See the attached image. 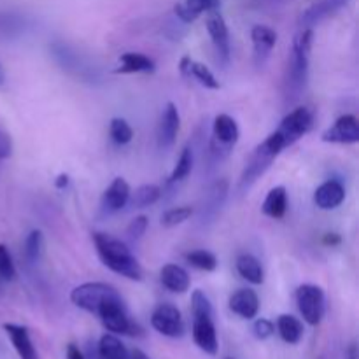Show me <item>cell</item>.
Masks as SVG:
<instances>
[{
    "mask_svg": "<svg viewBox=\"0 0 359 359\" xmlns=\"http://www.w3.org/2000/svg\"><path fill=\"white\" fill-rule=\"evenodd\" d=\"M252 41V56H255V65L262 69L270 58L273 46L277 44V32L266 25H256L251 30Z\"/></svg>",
    "mask_w": 359,
    "mask_h": 359,
    "instance_id": "e0dca14e",
    "label": "cell"
},
{
    "mask_svg": "<svg viewBox=\"0 0 359 359\" xmlns=\"http://www.w3.org/2000/svg\"><path fill=\"white\" fill-rule=\"evenodd\" d=\"M28 20L18 11H0V41H16L25 35Z\"/></svg>",
    "mask_w": 359,
    "mask_h": 359,
    "instance_id": "603a6c76",
    "label": "cell"
},
{
    "mask_svg": "<svg viewBox=\"0 0 359 359\" xmlns=\"http://www.w3.org/2000/svg\"><path fill=\"white\" fill-rule=\"evenodd\" d=\"M130 359H149V356L144 354L140 349H133L132 353H130Z\"/></svg>",
    "mask_w": 359,
    "mask_h": 359,
    "instance_id": "ee69618b",
    "label": "cell"
},
{
    "mask_svg": "<svg viewBox=\"0 0 359 359\" xmlns=\"http://www.w3.org/2000/svg\"><path fill=\"white\" fill-rule=\"evenodd\" d=\"M147 226H149V217L147 216H137L130 221V224L126 226V235H128L130 241L137 242L146 235Z\"/></svg>",
    "mask_w": 359,
    "mask_h": 359,
    "instance_id": "8d00e7d4",
    "label": "cell"
},
{
    "mask_svg": "<svg viewBox=\"0 0 359 359\" xmlns=\"http://www.w3.org/2000/svg\"><path fill=\"white\" fill-rule=\"evenodd\" d=\"M346 359H358L356 344H351L349 349H347V353H346Z\"/></svg>",
    "mask_w": 359,
    "mask_h": 359,
    "instance_id": "7bdbcfd3",
    "label": "cell"
},
{
    "mask_svg": "<svg viewBox=\"0 0 359 359\" xmlns=\"http://www.w3.org/2000/svg\"><path fill=\"white\" fill-rule=\"evenodd\" d=\"M151 326L168 339H182L186 332L181 311L174 304H160L151 314Z\"/></svg>",
    "mask_w": 359,
    "mask_h": 359,
    "instance_id": "8fae6325",
    "label": "cell"
},
{
    "mask_svg": "<svg viewBox=\"0 0 359 359\" xmlns=\"http://www.w3.org/2000/svg\"><path fill=\"white\" fill-rule=\"evenodd\" d=\"M114 293H118V290L107 283H84L70 291V302L81 311L97 314L98 307Z\"/></svg>",
    "mask_w": 359,
    "mask_h": 359,
    "instance_id": "ba28073f",
    "label": "cell"
},
{
    "mask_svg": "<svg viewBox=\"0 0 359 359\" xmlns=\"http://www.w3.org/2000/svg\"><path fill=\"white\" fill-rule=\"evenodd\" d=\"M323 142L328 144H344V146H351V144L359 142V121L354 114H344L330 126L326 132L321 135Z\"/></svg>",
    "mask_w": 359,
    "mask_h": 359,
    "instance_id": "5bb4252c",
    "label": "cell"
},
{
    "mask_svg": "<svg viewBox=\"0 0 359 359\" xmlns=\"http://www.w3.org/2000/svg\"><path fill=\"white\" fill-rule=\"evenodd\" d=\"M224 359H233V358H224Z\"/></svg>",
    "mask_w": 359,
    "mask_h": 359,
    "instance_id": "bcb514c9",
    "label": "cell"
},
{
    "mask_svg": "<svg viewBox=\"0 0 359 359\" xmlns=\"http://www.w3.org/2000/svg\"><path fill=\"white\" fill-rule=\"evenodd\" d=\"M351 0H314L304 13L300 14V27L302 28H314L326 18L333 16L340 9L349 4Z\"/></svg>",
    "mask_w": 359,
    "mask_h": 359,
    "instance_id": "2e32d148",
    "label": "cell"
},
{
    "mask_svg": "<svg viewBox=\"0 0 359 359\" xmlns=\"http://www.w3.org/2000/svg\"><path fill=\"white\" fill-rule=\"evenodd\" d=\"M160 280L163 287H167L172 293L182 294L189 290V273L175 263H168L161 269Z\"/></svg>",
    "mask_w": 359,
    "mask_h": 359,
    "instance_id": "d4e9b609",
    "label": "cell"
},
{
    "mask_svg": "<svg viewBox=\"0 0 359 359\" xmlns=\"http://www.w3.org/2000/svg\"><path fill=\"white\" fill-rule=\"evenodd\" d=\"M191 335L193 342L200 351L209 356H216L219 351L216 325H214V307L203 291L195 290L191 294Z\"/></svg>",
    "mask_w": 359,
    "mask_h": 359,
    "instance_id": "3957f363",
    "label": "cell"
},
{
    "mask_svg": "<svg viewBox=\"0 0 359 359\" xmlns=\"http://www.w3.org/2000/svg\"><path fill=\"white\" fill-rule=\"evenodd\" d=\"M161 188L156 184H142L135 189L133 193H130V198L126 207L130 209H144V207L154 205L158 200L161 198Z\"/></svg>",
    "mask_w": 359,
    "mask_h": 359,
    "instance_id": "f546056e",
    "label": "cell"
},
{
    "mask_svg": "<svg viewBox=\"0 0 359 359\" xmlns=\"http://www.w3.org/2000/svg\"><path fill=\"white\" fill-rule=\"evenodd\" d=\"M13 156V139L6 130L0 128V160Z\"/></svg>",
    "mask_w": 359,
    "mask_h": 359,
    "instance_id": "f35d334b",
    "label": "cell"
},
{
    "mask_svg": "<svg viewBox=\"0 0 359 359\" xmlns=\"http://www.w3.org/2000/svg\"><path fill=\"white\" fill-rule=\"evenodd\" d=\"M156 70V63L149 56L142 53H123L119 56V67L116 74H153Z\"/></svg>",
    "mask_w": 359,
    "mask_h": 359,
    "instance_id": "cb8c5ba5",
    "label": "cell"
},
{
    "mask_svg": "<svg viewBox=\"0 0 359 359\" xmlns=\"http://www.w3.org/2000/svg\"><path fill=\"white\" fill-rule=\"evenodd\" d=\"M277 332H279L280 339L290 346H297L300 340L304 339V325L300 319H297L291 314H280L277 318Z\"/></svg>",
    "mask_w": 359,
    "mask_h": 359,
    "instance_id": "83f0119b",
    "label": "cell"
},
{
    "mask_svg": "<svg viewBox=\"0 0 359 359\" xmlns=\"http://www.w3.org/2000/svg\"><path fill=\"white\" fill-rule=\"evenodd\" d=\"M241 130L230 114H217L212 123V139L209 142L210 161L217 163L230 154L231 147L238 142Z\"/></svg>",
    "mask_w": 359,
    "mask_h": 359,
    "instance_id": "8992f818",
    "label": "cell"
},
{
    "mask_svg": "<svg viewBox=\"0 0 359 359\" xmlns=\"http://www.w3.org/2000/svg\"><path fill=\"white\" fill-rule=\"evenodd\" d=\"M346 200V188L337 179H330V181L323 182L314 193V203L321 210H333L340 207Z\"/></svg>",
    "mask_w": 359,
    "mask_h": 359,
    "instance_id": "ffe728a7",
    "label": "cell"
},
{
    "mask_svg": "<svg viewBox=\"0 0 359 359\" xmlns=\"http://www.w3.org/2000/svg\"><path fill=\"white\" fill-rule=\"evenodd\" d=\"M228 307L235 316L242 319H255L259 311V298L256 291L249 290V287H242L237 290L228 300Z\"/></svg>",
    "mask_w": 359,
    "mask_h": 359,
    "instance_id": "d6986e66",
    "label": "cell"
},
{
    "mask_svg": "<svg viewBox=\"0 0 359 359\" xmlns=\"http://www.w3.org/2000/svg\"><path fill=\"white\" fill-rule=\"evenodd\" d=\"M130 184L123 177H116L111 184L105 188V191L100 196V216H112V214L119 212L121 209H125L126 203L130 198Z\"/></svg>",
    "mask_w": 359,
    "mask_h": 359,
    "instance_id": "4fadbf2b",
    "label": "cell"
},
{
    "mask_svg": "<svg viewBox=\"0 0 359 359\" xmlns=\"http://www.w3.org/2000/svg\"><path fill=\"white\" fill-rule=\"evenodd\" d=\"M312 126H314V112L304 105V107H297L287 112L283 121H280L277 132L284 139L286 146L290 147L294 142H298L302 137L307 135Z\"/></svg>",
    "mask_w": 359,
    "mask_h": 359,
    "instance_id": "9c48e42d",
    "label": "cell"
},
{
    "mask_svg": "<svg viewBox=\"0 0 359 359\" xmlns=\"http://www.w3.org/2000/svg\"><path fill=\"white\" fill-rule=\"evenodd\" d=\"M179 70H181L182 76L189 77V79H195L196 83L202 84L207 90H219L221 88L216 76L203 63L196 62V60L189 58V56H182L181 62H179Z\"/></svg>",
    "mask_w": 359,
    "mask_h": 359,
    "instance_id": "44dd1931",
    "label": "cell"
},
{
    "mask_svg": "<svg viewBox=\"0 0 359 359\" xmlns=\"http://www.w3.org/2000/svg\"><path fill=\"white\" fill-rule=\"evenodd\" d=\"M55 186L58 189H65L67 186H69V175H67V174H60L58 177H56Z\"/></svg>",
    "mask_w": 359,
    "mask_h": 359,
    "instance_id": "60d3db41",
    "label": "cell"
},
{
    "mask_svg": "<svg viewBox=\"0 0 359 359\" xmlns=\"http://www.w3.org/2000/svg\"><path fill=\"white\" fill-rule=\"evenodd\" d=\"M193 165H195V153H193V147L184 146L182 147L181 154L177 158V163H175L174 170H172L170 177H168V184H175V182H181L191 174Z\"/></svg>",
    "mask_w": 359,
    "mask_h": 359,
    "instance_id": "4dcf8cb0",
    "label": "cell"
},
{
    "mask_svg": "<svg viewBox=\"0 0 359 359\" xmlns=\"http://www.w3.org/2000/svg\"><path fill=\"white\" fill-rule=\"evenodd\" d=\"M4 332H6L7 339L13 344L14 351H16L20 359H39L37 349H35L34 342L30 339V332L27 326L16 325V323H6L4 325Z\"/></svg>",
    "mask_w": 359,
    "mask_h": 359,
    "instance_id": "ac0fdd59",
    "label": "cell"
},
{
    "mask_svg": "<svg viewBox=\"0 0 359 359\" xmlns=\"http://www.w3.org/2000/svg\"><path fill=\"white\" fill-rule=\"evenodd\" d=\"M252 333H255V337L258 340H266L276 333V325L265 318L256 319L255 325H252Z\"/></svg>",
    "mask_w": 359,
    "mask_h": 359,
    "instance_id": "74e56055",
    "label": "cell"
},
{
    "mask_svg": "<svg viewBox=\"0 0 359 359\" xmlns=\"http://www.w3.org/2000/svg\"><path fill=\"white\" fill-rule=\"evenodd\" d=\"M184 259L196 270L202 272H214L217 269V258L214 252L205 251V249H195L184 255Z\"/></svg>",
    "mask_w": 359,
    "mask_h": 359,
    "instance_id": "d6a6232c",
    "label": "cell"
},
{
    "mask_svg": "<svg viewBox=\"0 0 359 359\" xmlns=\"http://www.w3.org/2000/svg\"><path fill=\"white\" fill-rule=\"evenodd\" d=\"M25 259L28 265H37L44 252V233L41 230H32L25 238Z\"/></svg>",
    "mask_w": 359,
    "mask_h": 359,
    "instance_id": "1f68e13d",
    "label": "cell"
},
{
    "mask_svg": "<svg viewBox=\"0 0 359 359\" xmlns=\"http://www.w3.org/2000/svg\"><path fill=\"white\" fill-rule=\"evenodd\" d=\"M325 244H332V245L340 244V237L337 233H328L325 238Z\"/></svg>",
    "mask_w": 359,
    "mask_h": 359,
    "instance_id": "b9f144b4",
    "label": "cell"
},
{
    "mask_svg": "<svg viewBox=\"0 0 359 359\" xmlns=\"http://www.w3.org/2000/svg\"><path fill=\"white\" fill-rule=\"evenodd\" d=\"M93 244L97 248L98 258L109 270L130 280L142 279V266L125 242L112 235L95 231Z\"/></svg>",
    "mask_w": 359,
    "mask_h": 359,
    "instance_id": "7a4b0ae2",
    "label": "cell"
},
{
    "mask_svg": "<svg viewBox=\"0 0 359 359\" xmlns=\"http://www.w3.org/2000/svg\"><path fill=\"white\" fill-rule=\"evenodd\" d=\"M6 79H7L6 69H4V65H2V63H0V88H2L4 84H6Z\"/></svg>",
    "mask_w": 359,
    "mask_h": 359,
    "instance_id": "f6af8a7d",
    "label": "cell"
},
{
    "mask_svg": "<svg viewBox=\"0 0 359 359\" xmlns=\"http://www.w3.org/2000/svg\"><path fill=\"white\" fill-rule=\"evenodd\" d=\"M97 356L100 359H130V353L114 333H105L98 340Z\"/></svg>",
    "mask_w": 359,
    "mask_h": 359,
    "instance_id": "f1b7e54d",
    "label": "cell"
},
{
    "mask_svg": "<svg viewBox=\"0 0 359 359\" xmlns=\"http://www.w3.org/2000/svg\"><path fill=\"white\" fill-rule=\"evenodd\" d=\"M286 142L279 132H272L262 144L255 147L249 160L245 161V167L241 174V181H238V191L245 193L276 161V158L286 149Z\"/></svg>",
    "mask_w": 359,
    "mask_h": 359,
    "instance_id": "277c9868",
    "label": "cell"
},
{
    "mask_svg": "<svg viewBox=\"0 0 359 359\" xmlns=\"http://www.w3.org/2000/svg\"><path fill=\"white\" fill-rule=\"evenodd\" d=\"M179 128H181V114L174 102H168L163 107L158 123V147L160 149H170L177 139Z\"/></svg>",
    "mask_w": 359,
    "mask_h": 359,
    "instance_id": "9a60e30c",
    "label": "cell"
},
{
    "mask_svg": "<svg viewBox=\"0 0 359 359\" xmlns=\"http://www.w3.org/2000/svg\"><path fill=\"white\" fill-rule=\"evenodd\" d=\"M262 210L265 216L272 219H283L287 210V191L284 186H276L269 191V195L263 200Z\"/></svg>",
    "mask_w": 359,
    "mask_h": 359,
    "instance_id": "4316f807",
    "label": "cell"
},
{
    "mask_svg": "<svg viewBox=\"0 0 359 359\" xmlns=\"http://www.w3.org/2000/svg\"><path fill=\"white\" fill-rule=\"evenodd\" d=\"M205 27L210 35V41H212L217 62H219V65L226 67L231 58V48L230 32H228V25L226 21H224L223 14H221L219 11H210V13H207Z\"/></svg>",
    "mask_w": 359,
    "mask_h": 359,
    "instance_id": "7c38bea8",
    "label": "cell"
},
{
    "mask_svg": "<svg viewBox=\"0 0 359 359\" xmlns=\"http://www.w3.org/2000/svg\"><path fill=\"white\" fill-rule=\"evenodd\" d=\"M228 193H230V182L226 179H217L205 189L198 207V221L202 226L214 223L226 202Z\"/></svg>",
    "mask_w": 359,
    "mask_h": 359,
    "instance_id": "30bf717a",
    "label": "cell"
},
{
    "mask_svg": "<svg viewBox=\"0 0 359 359\" xmlns=\"http://www.w3.org/2000/svg\"><path fill=\"white\" fill-rule=\"evenodd\" d=\"M312 42H314V30L312 28H302L293 39L283 81V97L287 107L297 104L307 90Z\"/></svg>",
    "mask_w": 359,
    "mask_h": 359,
    "instance_id": "6da1fadb",
    "label": "cell"
},
{
    "mask_svg": "<svg viewBox=\"0 0 359 359\" xmlns=\"http://www.w3.org/2000/svg\"><path fill=\"white\" fill-rule=\"evenodd\" d=\"M109 135H111L114 144H118V146H126V144L132 142L133 130L126 119L112 118L111 123H109Z\"/></svg>",
    "mask_w": 359,
    "mask_h": 359,
    "instance_id": "836d02e7",
    "label": "cell"
},
{
    "mask_svg": "<svg viewBox=\"0 0 359 359\" xmlns=\"http://www.w3.org/2000/svg\"><path fill=\"white\" fill-rule=\"evenodd\" d=\"M221 0H182L174 6V14L181 23H193L200 14L219 11Z\"/></svg>",
    "mask_w": 359,
    "mask_h": 359,
    "instance_id": "7402d4cb",
    "label": "cell"
},
{
    "mask_svg": "<svg viewBox=\"0 0 359 359\" xmlns=\"http://www.w3.org/2000/svg\"><path fill=\"white\" fill-rule=\"evenodd\" d=\"M16 276V265H14L9 248L6 244H0V283H13Z\"/></svg>",
    "mask_w": 359,
    "mask_h": 359,
    "instance_id": "d590c367",
    "label": "cell"
},
{
    "mask_svg": "<svg viewBox=\"0 0 359 359\" xmlns=\"http://www.w3.org/2000/svg\"><path fill=\"white\" fill-rule=\"evenodd\" d=\"M235 266H237L238 276L248 280V283L255 284V286L265 283V270H263V265L256 256L249 255V252L238 255Z\"/></svg>",
    "mask_w": 359,
    "mask_h": 359,
    "instance_id": "484cf974",
    "label": "cell"
},
{
    "mask_svg": "<svg viewBox=\"0 0 359 359\" xmlns=\"http://www.w3.org/2000/svg\"><path fill=\"white\" fill-rule=\"evenodd\" d=\"M193 214H195V209L189 205L172 207V209H168L167 212H163V216H161V226L165 228L179 226V224L186 223Z\"/></svg>",
    "mask_w": 359,
    "mask_h": 359,
    "instance_id": "e575fe53",
    "label": "cell"
},
{
    "mask_svg": "<svg viewBox=\"0 0 359 359\" xmlns=\"http://www.w3.org/2000/svg\"><path fill=\"white\" fill-rule=\"evenodd\" d=\"M49 53L55 60L56 65L69 76L76 77L81 83L97 84L100 83V72L98 67H95L84 55H81L77 49L69 46L63 41H55L49 44Z\"/></svg>",
    "mask_w": 359,
    "mask_h": 359,
    "instance_id": "5b68a950",
    "label": "cell"
},
{
    "mask_svg": "<svg viewBox=\"0 0 359 359\" xmlns=\"http://www.w3.org/2000/svg\"><path fill=\"white\" fill-rule=\"evenodd\" d=\"M297 305L307 325L318 326L325 318L326 298L325 291L318 284H302L297 290Z\"/></svg>",
    "mask_w": 359,
    "mask_h": 359,
    "instance_id": "52a82bcc",
    "label": "cell"
},
{
    "mask_svg": "<svg viewBox=\"0 0 359 359\" xmlns=\"http://www.w3.org/2000/svg\"><path fill=\"white\" fill-rule=\"evenodd\" d=\"M65 356L67 359H86V356L83 354V351L76 346V344L70 342L65 349Z\"/></svg>",
    "mask_w": 359,
    "mask_h": 359,
    "instance_id": "ab89813d",
    "label": "cell"
}]
</instances>
